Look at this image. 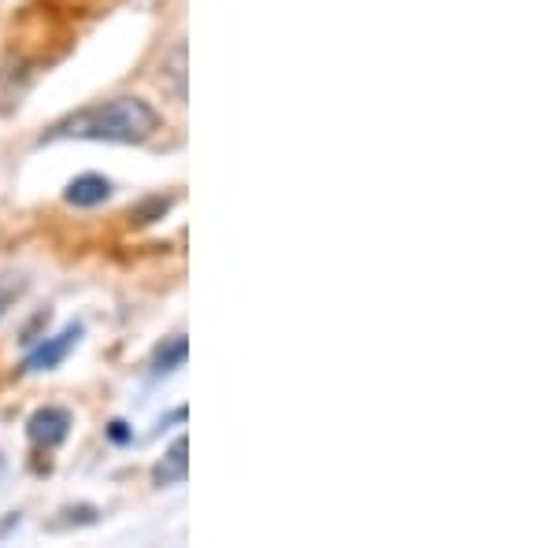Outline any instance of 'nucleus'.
Returning a JSON list of instances; mask_svg holds the SVG:
<instances>
[{
	"instance_id": "nucleus-6",
	"label": "nucleus",
	"mask_w": 556,
	"mask_h": 548,
	"mask_svg": "<svg viewBox=\"0 0 556 548\" xmlns=\"http://www.w3.org/2000/svg\"><path fill=\"white\" fill-rule=\"evenodd\" d=\"M108 196H112V182L101 175H78L75 182L67 186L64 201L75 204V208H97V204H104Z\"/></svg>"
},
{
	"instance_id": "nucleus-3",
	"label": "nucleus",
	"mask_w": 556,
	"mask_h": 548,
	"mask_svg": "<svg viewBox=\"0 0 556 548\" xmlns=\"http://www.w3.org/2000/svg\"><path fill=\"white\" fill-rule=\"evenodd\" d=\"M67 430H71V416L64 408H38L30 416V426H26V434H30V442L38 445V448H56L60 442L67 437Z\"/></svg>"
},
{
	"instance_id": "nucleus-1",
	"label": "nucleus",
	"mask_w": 556,
	"mask_h": 548,
	"mask_svg": "<svg viewBox=\"0 0 556 548\" xmlns=\"http://www.w3.org/2000/svg\"><path fill=\"white\" fill-rule=\"evenodd\" d=\"M160 130V115L138 97H112V101L89 104L60 119L45 133V141H108V145H146Z\"/></svg>"
},
{
	"instance_id": "nucleus-5",
	"label": "nucleus",
	"mask_w": 556,
	"mask_h": 548,
	"mask_svg": "<svg viewBox=\"0 0 556 548\" xmlns=\"http://www.w3.org/2000/svg\"><path fill=\"white\" fill-rule=\"evenodd\" d=\"M190 442L186 437H175V445L164 453V460L152 467V482L156 485H178L186 482V474H190Z\"/></svg>"
},
{
	"instance_id": "nucleus-10",
	"label": "nucleus",
	"mask_w": 556,
	"mask_h": 548,
	"mask_svg": "<svg viewBox=\"0 0 556 548\" xmlns=\"http://www.w3.org/2000/svg\"><path fill=\"white\" fill-rule=\"evenodd\" d=\"M0 107H4V97H0Z\"/></svg>"
},
{
	"instance_id": "nucleus-7",
	"label": "nucleus",
	"mask_w": 556,
	"mask_h": 548,
	"mask_svg": "<svg viewBox=\"0 0 556 548\" xmlns=\"http://www.w3.org/2000/svg\"><path fill=\"white\" fill-rule=\"evenodd\" d=\"M186 364V337L182 334H175L167 345H160L156 348V359H152V371L156 374H172L178 371V367Z\"/></svg>"
},
{
	"instance_id": "nucleus-4",
	"label": "nucleus",
	"mask_w": 556,
	"mask_h": 548,
	"mask_svg": "<svg viewBox=\"0 0 556 548\" xmlns=\"http://www.w3.org/2000/svg\"><path fill=\"white\" fill-rule=\"evenodd\" d=\"M186 78H190V49H186V41H175V49L167 52L164 64H160V86H164L178 104L186 101Z\"/></svg>"
},
{
	"instance_id": "nucleus-9",
	"label": "nucleus",
	"mask_w": 556,
	"mask_h": 548,
	"mask_svg": "<svg viewBox=\"0 0 556 548\" xmlns=\"http://www.w3.org/2000/svg\"><path fill=\"white\" fill-rule=\"evenodd\" d=\"M108 434H112V442H127V430H123V422H112V430H108Z\"/></svg>"
},
{
	"instance_id": "nucleus-8",
	"label": "nucleus",
	"mask_w": 556,
	"mask_h": 548,
	"mask_svg": "<svg viewBox=\"0 0 556 548\" xmlns=\"http://www.w3.org/2000/svg\"><path fill=\"white\" fill-rule=\"evenodd\" d=\"M23 293H26V275H15V271L0 275V322H4L8 311L23 301Z\"/></svg>"
},
{
	"instance_id": "nucleus-2",
	"label": "nucleus",
	"mask_w": 556,
	"mask_h": 548,
	"mask_svg": "<svg viewBox=\"0 0 556 548\" xmlns=\"http://www.w3.org/2000/svg\"><path fill=\"white\" fill-rule=\"evenodd\" d=\"M83 341V322H71V327H64L60 334L45 337L38 348H30L23 359V371L26 374H41V371H56L64 359L75 353V345Z\"/></svg>"
}]
</instances>
